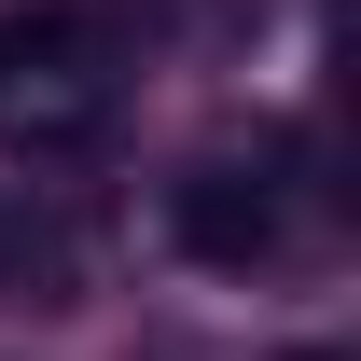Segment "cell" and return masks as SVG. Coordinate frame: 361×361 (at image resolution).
I'll list each match as a JSON object with an SVG mask.
<instances>
[{"label":"cell","mask_w":361,"mask_h":361,"mask_svg":"<svg viewBox=\"0 0 361 361\" xmlns=\"http://www.w3.org/2000/svg\"><path fill=\"white\" fill-rule=\"evenodd\" d=\"M97 111V14L42 0V14H0V139H70Z\"/></svg>","instance_id":"6da1fadb"},{"label":"cell","mask_w":361,"mask_h":361,"mask_svg":"<svg viewBox=\"0 0 361 361\" xmlns=\"http://www.w3.org/2000/svg\"><path fill=\"white\" fill-rule=\"evenodd\" d=\"M167 236L195 250V264H223V278H250V264L278 250V195H264V180H236V167H195V180L167 195Z\"/></svg>","instance_id":"7a4b0ae2"},{"label":"cell","mask_w":361,"mask_h":361,"mask_svg":"<svg viewBox=\"0 0 361 361\" xmlns=\"http://www.w3.org/2000/svg\"><path fill=\"white\" fill-rule=\"evenodd\" d=\"M70 292V250H56V223L28 209V195H0V306H56Z\"/></svg>","instance_id":"3957f363"},{"label":"cell","mask_w":361,"mask_h":361,"mask_svg":"<svg viewBox=\"0 0 361 361\" xmlns=\"http://www.w3.org/2000/svg\"><path fill=\"white\" fill-rule=\"evenodd\" d=\"M292 361H334V348H292Z\"/></svg>","instance_id":"277c9868"}]
</instances>
